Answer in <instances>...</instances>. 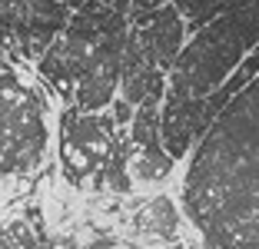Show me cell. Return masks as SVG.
I'll return each mask as SVG.
<instances>
[{
  "label": "cell",
  "mask_w": 259,
  "mask_h": 249,
  "mask_svg": "<svg viewBox=\"0 0 259 249\" xmlns=\"http://www.w3.org/2000/svg\"><path fill=\"white\" fill-rule=\"evenodd\" d=\"M169 4L176 7V14L183 17V23H186L190 33L203 30L206 23H213L216 17H223V14L233 10V0H169Z\"/></svg>",
  "instance_id": "30bf717a"
},
{
  "label": "cell",
  "mask_w": 259,
  "mask_h": 249,
  "mask_svg": "<svg viewBox=\"0 0 259 249\" xmlns=\"http://www.w3.org/2000/svg\"><path fill=\"white\" fill-rule=\"evenodd\" d=\"M183 223V210L173 196H156L143 213H140V226L156 236H173Z\"/></svg>",
  "instance_id": "9c48e42d"
},
{
  "label": "cell",
  "mask_w": 259,
  "mask_h": 249,
  "mask_svg": "<svg viewBox=\"0 0 259 249\" xmlns=\"http://www.w3.org/2000/svg\"><path fill=\"white\" fill-rule=\"evenodd\" d=\"M169 0H130V20H137V17H146L153 14V10L166 7Z\"/></svg>",
  "instance_id": "7c38bea8"
},
{
  "label": "cell",
  "mask_w": 259,
  "mask_h": 249,
  "mask_svg": "<svg viewBox=\"0 0 259 249\" xmlns=\"http://www.w3.org/2000/svg\"><path fill=\"white\" fill-rule=\"evenodd\" d=\"M70 17L73 10L63 0H20L10 23V50L30 67H37L40 57L63 37Z\"/></svg>",
  "instance_id": "5b68a950"
},
{
  "label": "cell",
  "mask_w": 259,
  "mask_h": 249,
  "mask_svg": "<svg viewBox=\"0 0 259 249\" xmlns=\"http://www.w3.org/2000/svg\"><path fill=\"white\" fill-rule=\"evenodd\" d=\"M130 27L137 30L143 50L150 53V60L169 76V70L176 67V60H180L186 40H190V30H186L183 17L176 14V7L166 4V7L153 10V14H146V17L130 20Z\"/></svg>",
  "instance_id": "52a82bcc"
},
{
  "label": "cell",
  "mask_w": 259,
  "mask_h": 249,
  "mask_svg": "<svg viewBox=\"0 0 259 249\" xmlns=\"http://www.w3.org/2000/svg\"><path fill=\"white\" fill-rule=\"evenodd\" d=\"M54 136V93L37 70L0 47V186L37 173Z\"/></svg>",
  "instance_id": "7a4b0ae2"
},
{
  "label": "cell",
  "mask_w": 259,
  "mask_h": 249,
  "mask_svg": "<svg viewBox=\"0 0 259 249\" xmlns=\"http://www.w3.org/2000/svg\"><path fill=\"white\" fill-rule=\"evenodd\" d=\"M180 210L209 249H259V76L190 153Z\"/></svg>",
  "instance_id": "6da1fadb"
},
{
  "label": "cell",
  "mask_w": 259,
  "mask_h": 249,
  "mask_svg": "<svg viewBox=\"0 0 259 249\" xmlns=\"http://www.w3.org/2000/svg\"><path fill=\"white\" fill-rule=\"evenodd\" d=\"M123 136L126 130L113 123L110 110L103 113L67 110L57 127V163H60L63 183L83 193H103L107 173L123 146Z\"/></svg>",
  "instance_id": "277c9868"
},
{
  "label": "cell",
  "mask_w": 259,
  "mask_h": 249,
  "mask_svg": "<svg viewBox=\"0 0 259 249\" xmlns=\"http://www.w3.org/2000/svg\"><path fill=\"white\" fill-rule=\"evenodd\" d=\"M17 7H20V0H0V33L7 37V50H10V23L17 17Z\"/></svg>",
  "instance_id": "8fae6325"
},
{
  "label": "cell",
  "mask_w": 259,
  "mask_h": 249,
  "mask_svg": "<svg viewBox=\"0 0 259 249\" xmlns=\"http://www.w3.org/2000/svg\"><path fill=\"white\" fill-rule=\"evenodd\" d=\"M116 97L130 103L133 110L146 103V100H163L166 97V73L150 60V53L143 50L137 30L130 27L126 44H123V60H120V93Z\"/></svg>",
  "instance_id": "ba28073f"
},
{
  "label": "cell",
  "mask_w": 259,
  "mask_h": 249,
  "mask_svg": "<svg viewBox=\"0 0 259 249\" xmlns=\"http://www.w3.org/2000/svg\"><path fill=\"white\" fill-rule=\"evenodd\" d=\"M259 47V7L229 10L190 33L176 67L166 76V97L206 100Z\"/></svg>",
  "instance_id": "3957f363"
},
{
  "label": "cell",
  "mask_w": 259,
  "mask_h": 249,
  "mask_svg": "<svg viewBox=\"0 0 259 249\" xmlns=\"http://www.w3.org/2000/svg\"><path fill=\"white\" fill-rule=\"evenodd\" d=\"M97 4H103V7H110V10H116V14H123V17H130V0H97Z\"/></svg>",
  "instance_id": "4fadbf2b"
},
{
  "label": "cell",
  "mask_w": 259,
  "mask_h": 249,
  "mask_svg": "<svg viewBox=\"0 0 259 249\" xmlns=\"http://www.w3.org/2000/svg\"><path fill=\"white\" fill-rule=\"evenodd\" d=\"M206 100H183V97H163L160 106V140L163 150L173 163L190 159L196 143L206 136Z\"/></svg>",
  "instance_id": "8992f818"
}]
</instances>
